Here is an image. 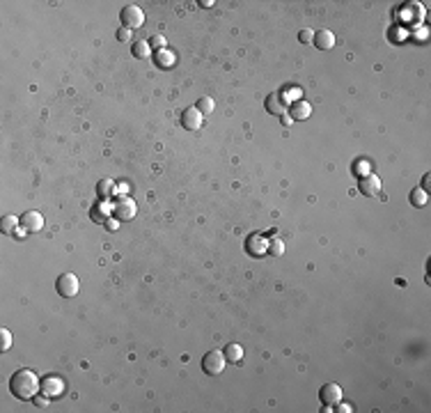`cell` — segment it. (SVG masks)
Masks as SVG:
<instances>
[{"instance_id":"obj_28","label":"cell","mask_w":431,"mask_h":413,"mask_svg":"<svg viewBox=\"0 0 431 413\" xmlns=\"http://www.w3.org/2000/svg\"><path fill=\"white\" fill-rule=\"evenodd\" d=\"M117 39H120V41H131V30L122 26L120 30H117Z\"/></svg>"},{"instance_id":"obj_14","label":"cell","mask_w":431,"mask_h":413,"mask_svg":"<svg viewBox=\"0 0 431 413\" xmlns=\"http://www.w3.org/2000/svg\"><path fill=\"white\" fill-rule=\"evenodd\" d=\"M289 115H292V120H307L312 115V106L307 103V101H294L292 103V110H289Z\"/></svg>"},{"instance_id":"obj_7","label":"cell","mask_w":431,"mask_h":413,"mask_svg":"<svg viewBox=\"0 0 431 413\" xmlns=\"http://www.w3.org/2000/svg\"><path fill=\"white\" fill-rule=\"evenodd\" d=\"M319 400H321L324 407L339 404V402H342V388H339L337 383H326V386L321 388V393H319Z\"/></svg>"},{"instance_id":"obj_6","label":"cell","mask_w":431,"mask_h":413,"mask_svg":"<svg viewBox=\"0 0 431 413\" xmlns=\"http://www.w3.org/2000/svg\"><path fill=\"white\" fill-rule=\"evenodd\" d=\"M202 122H204V115L199 113L195 106L186 108L184 113H181V127H184L186 131H198V129L202 127Z\"/></svg>"},{"instance_id":"obj_18","label":"cell","mask_w":431,"mask_h":413,"mask_svg":"<svg viewBox=\"0 0 431 413\" xmlns=\"http://www.w3.org/2000/svg\"><path fill=\"white\" fill-rule=\"evenodd\" d=\"M225 358L232 360V363H239V360L243 358V346L236 344V342H230L225 349Z\"/></svg>"},{"instance_id":"obj_16","label":"cell","mask_w":431,"mask_h":413,"mask_svg":"<svg viewBox=\"0 0 431 413\" xmlns=\"http://www.w3.org/2000/svg\"><path fill=\"white\" fill-rule=\"evenodd\" d=\"M21 227V220L16 218V216H2V220H0V230H2V234H12Z\"/></svg>"},{"instance_id":"obj_25","label":"cell","mask_w":431,"mask_h":413,"mask_svg":"<svg viewBox=\"0 0 431 413\" xmlns=\"http://www.w3.org/2000/svg\"><path fill=\"white\" fill-rule=\"evenodd\" d=\"M48 400H51V397H48V395H44V393H37L33 397V402H34V407H39V409H46L48 407Z\"/></svg>"},{"instance_id":"obj_1","label":"cell","mask_w":431,"mask_h":413,"mask_svg":"<svg viewBox=\"0 0 431 413\" xmlns=\"http://www.w3.org/2000/svg\"><path fill=\"white\" fill-rule=\"evenodd\" d=\"M9 390L19 400H33L34 395L41 390V381L37 379V374L33 370H19L9 379Z\"/></svg>"},{"instance_id":"obj_23","label":"cell","mask_w":431,"mask_h":413,"mask_svg":"<svg viewBox=\"0 0 431 413\" xmlns=\"http://www.w3.org/2000/svg\"><path fill=\"white\" fill-rule=\"evenodd\" d=\"M12 346V333L7 328H0V351H7Z\"/></svg>"},{"instance_id":"obj_33","label":"cell","mask_w":431,"mask_h":413,"mask_svg":"<svg viewBox=\"0 0 431 413\" xmlns=\"http://www.w3.org/2000/svg\"><path fill=\"white\" fill-rule=\"evenodd\" d=\"M339 411H342V413H344V411H346V413H351V411H353V409H351V407H349V404H339Z\"/></svg>"},{"instance_id":"obj_5","label":"cell","mask_w":431,"mask_h":413,"mask_svg":"<svg viewBox=\"0 0 431 413\" xmlns=\"http://www.w3.org/2000/svg\"><path fill=\"white\" fill-rule=\"evenodd\" d=\"M135 211H138V206H135L133 200H129V198H120V200L113 205V216L117 220H131L133 216H135Z\"/></svg>"},{"instance_id":"obj_20","label":"cell","mask_w":431,"mask_h":413,"mask_svg":"<svg viewBox=\"0 0 431 413\" xmlns=\"http://www.w3.org/2000/svg\"><path fill=\"white\" fill-rule=\"evenodd\" d=\"M149 41H133V48H131V53L135 55V58H140V60H142V58H147V55H149Z\"/></svg>"},{"instance_id":"obj_31","label":"cell","mask_w":431,"mask_h":413,"mask_svg":"<svg viewBox=\"0 0 431 413\" xmlns=\"http://www.w3.org/2000/svg\"><path fill=\"white\" fill-rule=\"evenodd\" d=\"M429 184H431V174L427 172L425 179H422V191H427V193H429Z\"/></svg>"},{"instance_id":"obj_4","label":"cell","mask_w":431,"mask_h":413,"mask_svg":"<svg viewBox=\"0 0 431 413\" xmlns=\"http://www.w3.org/2000/svg\"><path fill=\"white\" fill-rule=\"evenodd\" d=\"M122 23H124V28H129V30H133V28H140L142 23H145V12L140 9L138 5H126L124 9H122Z\"/></svg>"},{"instance_id":"obj_15","label":"cell","mask_w":431,"mask_h":413,"mask_svg":"<svg viewBox=\"0 0 431 413\" xmlns=\"http://www.w3.org/2000/svg\"><path fill=\"white\" fill-rule=\"evenodd\" d=\"M113 193H117L113 179H99V184H97V195H99L101 200H108Z\"/></svg>"},{"instance_id":"obj_11","label":"cell","mask_w":431,"mask_h":413,"mask_svg":"<svg viewBox=\"0 0 431 413\" xmlns=\"http://www.w3.org/2000/svg\"><path fill=\"white\" fill-rule=\"evenodd\" d=\"M62 390H65V383L58 377H46L41 381V393L48 397H58V395H62Z\"/></svg>"},{"instance_id":"obj_2","label":"cell","mask_w":431,"mask_h":413,"mask_svg":"<svg viewBox=\"0 0 431 413\" xmlns=\"http://www.w3.org/2000/svg\"><path fill=\"white\" fill-rule=\"evenodd\" d=\"M225 365H227L225 351H206L204 358H202V370L209 377H216V374L225 372Z\"/></svg>"},{"instance_id":"obj_8","label":"cell","mask_w":431,"mask_h":413,"mask_svg":"<svg viewBox=\"0 0 431 413\" xmlns=\"http://www.w3.org/2000/svg\"><path fill=\"white\" fill-rule=\"evenodd\" d=\"M21 227L26 230V232H39L41 227H44V216H41L39 211H26L23 216H21Z\"/></svg>"},{"instance_id":"obj_22","label":"cell","mask_w":431,"mask_h":413,"mask_svg":"<svg viewBox=\"0 0 431 413\" xmlns=\"http://www.w3.org/2000/svg\"><path fill=\"white\" fill-rule=\"evenodd\" d=\"M195 108H198L202 115H211L216 106H213V99H211V97H202V99L198 101V106H195Z\"/></svg>"},{"instance_id":"obj_13","label":"cell","mask_w":431,"mask_h":413,"mask_svg":"<svg viewBox=\"0 0 431 413\" xmlns=\"http://www.w3.org/2000/svg\"><path fill=\"white\" fill-rule=\"evenodd\" d=\"M110 213H113V205H108L106 200H101L90 209V218H92L94 223H106Z\"/></svg>"},{"instance_id":"obj_17","label":"cell","mask_w":431,"mask_h":413,"mask_svg":"<svg viewBox=\"0 0 431 413\" xmlns=\"http://www.w3.org/2000/svg\"><path fill=\"white\" fill-rule=\"evenodd\" d=\"M408 200H411L413 206H427V202H429V193L422 191V188H413L411 195H408Z\"/></svg>"},{"instance_id":"obj_29","label":"cell","mask_w":431,"mask_h":413,"mask_svg":"<svg viewBox=\"0 0 431 413\" xmlns=\"http://www.w3.org/2000/svg\"><path fill=\"white\" fill-rule=\"evenodd\" d=\"M117 223H120V220H117V218H108L106 223H103V225H106L108 230H110V232H115V230H117Z\"/></svg>"},{"instance_id":"obj_21","label":"cell","mask_w":431,"mask_h":413,"mask_svg":"<svg viewBox=\"0 0 431 413\" xmlns=\"http://www.w3.org/2000/svg\"><path fill=\"white\" fill-rule=\"evenodd\" d=\"M266 253L273 255V257H280V255L285 253V243L280 239H271L268 241V246H266Z\"/></svg>"},{"instance_id":"obj_24","label":"cell","mask_w":431,"mask_h":413,"mask_svg":"<svg viewBox=\"0 0 431 413\" xmlns=\"http://www.w3.org/2000/svg\"><path fill=\"white\" fill-rule=\"evenodd\" d=\"M156 65L159 67H172V53H163L156 55Z\"/></svg>"},{"instance_id":"obj_19","label":"cell","mask_w":431,"mask_h":413,"mask_svg":"<svg viewBox=\"0 0 431 413\" xmlns=\"http://www.w3.org/2000/svg\"><path fill=\"white\" fill-rule=\"evenodd\" d=\"M266 246H268V243H264V239H262L259 234H255V237H250V239H248V253L262 255L266 250Z\"/></svg>"},{"instance_id":"obj_12","label":"cell","mask_w":431,"mask_h":413,"mask_svg":"<svg viewBox=\"0 0 431 413\" xmlns=\"http://www.w3.org/2000/svg\"><path fill=\"white\" fill-rule=\"evenodd\" d=\"M264 108L271 115H285L287 113V101L280 97V94H268L264 101Z\"/></svg>"},{"instance_id":"obj_26","label":"cell","mask_w":431,"mask_h":413,"mask_svg":"<svg viewBox=\"0 0 431 413\" xmlns=\"http://www.w3.org/2000/svg\"><path fill=\"white\" fill-rule=\"evenodd\" d=\"M312 39H314V33H312L310 28H305V30H300V33H298V41H300V44H310Z\"/></svg>"},{"instance_id":"obj_9","label":"cell","mask_w":431,"mask_h":413,"mask_svg":"<svg viewBox=\"0 0 431 413\" xmlns=\"http://www.w3.org/2000/svg\"><path fill=\"white\" fill-rule=\"evenodd\" d=\"M360 193L363 195H378L381 193V179H378L376 174H365V177H360Z\"/></svg>"},{"instance_id":"obj_30","label":"cell","mask_w":431,"mask_h":413,"mask_svg":"<svg viewBox=\"0 0 431 413\" xmlns=\"http://www.w3.org/2000/svg\"><path fill=\"white\" fill-rule=\"evenodd\" d=\"M280 122H282V127H292V122H294V120H292V115H287V113H285V115H280Z\"/></svg>"},{"instance_id":"obj_27","label":"cell","mask_w":431,"mask_h":413,"mask_svg":"<svg viewBox=\"0 0 431 413\" xmlns=\"http://www.w3.org/2000/svg\"><path fill=\"white\" fill-rule=\"evenodd\" d=\"M149 46H154V48H163V46H166V37H163V34H154L152 39H149Z\"/></svg>"},{"instance_id":"obj_10","label":"cell","mask_w":431,"mask_h":413,"mask_svg":"<svg viewBox=\"0 0 431 413\" xmlns=\"http://www.w3.org/2000/svg\"><path fill=\"white\" fill-rule=\"evenodd\" d=\"M312 44L319 48V51H331L332 46H335V34L331 33V30H317L314 33V39H312Z\"/></svg>"},{"instance_id":"obj_3","label":"cell","mask_w":431,"mask_h":413,"mask_svg":"<svg viewBox=\"0 0 431 413\" xmlns=\"http://www.w3.org/2000/svg\"><path fill=\"white\" fill-rule=\"evenodd\" d=\"M55 289H58V294L62 299H73L80 292V282L73 274H62L60 278L55 280Z\"/></svg>"},{"instance_id":"obj_32","label":"cell","mask_w":431,"mask_h":413,"mask_svg":"<svg viewBox=\"0 0 431 413\" xmlns=\"http://www.w3.org/2000/svg\"><path fill=\"white\" fill-rule=\"evenodd\" d=\"M356 168H358L356 172H358L360 177H365V174H369V172H367V163H358V166H356Z\"/></svg>"}]
</instances>
